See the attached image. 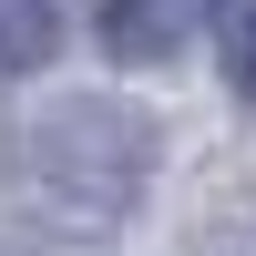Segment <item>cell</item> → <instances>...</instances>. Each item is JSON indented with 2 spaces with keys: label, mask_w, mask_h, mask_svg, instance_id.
Masks as SVG:
<instances>
[{
  "label": "cell",
  "mask_w": 256,
  "mask_h": 256,
  "mask_svg": "<svg viewBox=\"0 0 256 256\" xmlns=\"http://www.w3.org/2000/svg\"><path fill=\"white\" fill-rule=\"evenodd\" d=\"M226 82H236V92L256 102V10L236 20V31H226Z\"/></svg>",
  "instance_id": "3"
},
{
  "label": "cell",
  "mask_w": 256,
  "mask_h": 256,
  "mask_svg": "<svg viewBox=\"0 0 256 256\" xmlns=\"http://www.w3.org/2000/svg\"><path fill=\"white\" fill-rule=\"evenodd\" d=\"M62 41V20H52V0H0V72H31L41 52Z\"/></svg>",
  "instance_id": "2"
},
{
  "label": "cell",
  "mask_w": 256,
  "mask_h": 256,
  "mask_svg": "<svg viewBox=\"0 0 256 256\" xmlns=\"http://www.w3.org/2000/svg\"><path fill=\"white\" fill-rule=\"evenodd\" d=\"M216 20H226V0H92V41L113 62H174Z\"/></svg>",
  "instance_id": "1"
}]
</instances>
